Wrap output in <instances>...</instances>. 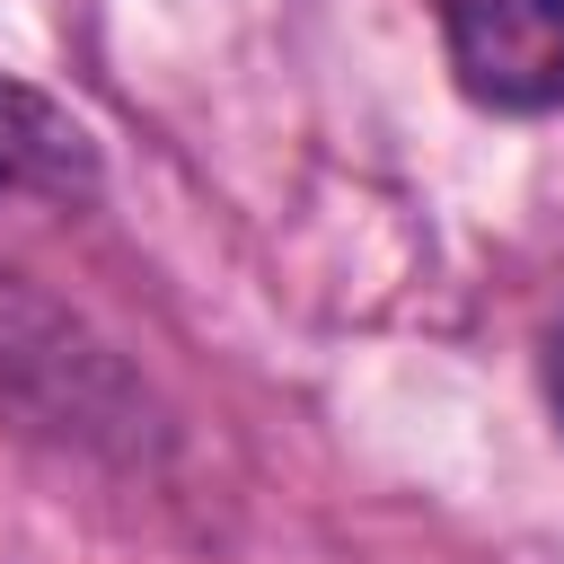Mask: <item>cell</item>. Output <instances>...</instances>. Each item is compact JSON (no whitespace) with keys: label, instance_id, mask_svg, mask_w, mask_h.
<instances>
[{"label":"cell","instance_id":"6da1fadb","mask_svg":"<svg viewBox=\"0 0 564 564\" xmlns=\"http://www.w3.org/2000/svg\"><path fill=\"white\" fill-rule=\"evenodd\" d=\"M0 414L79 432V441H132L141 397L106 361V344H88V326L70 308L26 291L18 273H0Z\"/></svg>","mask_w":564,"mask_h":564},{"label":"cell","instance_id":"3957f363","mask_svg":"<svg viewBox=\"0 0 564 564\" xmlns=\"http://www.w3.org/2000/svg\"><path fill=\"white\" fill-rule=\"evenodd\" d=\"M97 185H106V167H97L88 123L62 97H44V88H26V79L0 70V194L88 203Z\"/></svg>","mask_w":564,"mask_h":564},{"label":"cell","instance_id":"277c9868","mask_svg":"<svg viewBox=\"0 0 564 564\" xmlns=\"http://www.w3.org/2000/svg\"><path fill=\"white\" fill-rule=\"evenodd\" d=\"M546 388H555V414H564V326H555V344H546Z\"/></svg>","mask_w":564,"mask_h":564},{"label":"cell","instance_id":"7a4b0ae2","mask_svg":"<svg viewBox=\"0 0 564 564\" xmlns=\"http://www.w3.org/2000/svg\"><path fill=\"white\" fill-rule=\"evenodd\" d=\"M449 70L494 115L564 106V0H432Z\"/></svg>","mask_w":564,"mask_h":564}]
</instances>
